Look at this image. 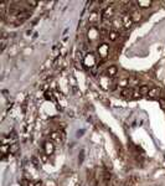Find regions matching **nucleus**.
I'll return each instance as SVG.
<instances>
[{
	"mask_svg": "<svg viewBox=\"0 0 165 186\" xmlns=\"http://www.w3.org/2000/svg\"><path fill=\"white\" fill-rule=\"evenodd\" d=\"M99 35V31L97 29H94V27H92V29H90V31H88V37L91 38V40H94V38H97Z\"/></svg>",
	"mask_w": 165,
	"mask_h": 186,
	"instance_id": "obj_10",
	"label": "nucleus"
},
{
	"mask_svg": "<svg viewBox=\"0 0 165 186\" xmlns=\"http://www.w3.org/2000/svg\"><path fill=\"white\" fill-rule=\"evenodd\" d=\"M35 186H42V182H41V181H36V182H35Z\"/></svg>",
	"mask_w": 165,
	"mask_h": 186,
	"instance_id": "obj_24",
	"label": "nucleus"
},
{
	"mask_svg": "<svg viewBox=\"0 0 165 186\" xmlns=\"http://www.w3.org/2000/svg\"><path fill=\"white\" fill-rule=\"evenodd\" d=\"M43 148H45V154H47V155H52V154H53V151H55L53 143H51V142H46Z\"/></svg>",
	"mask_w": 165,
	"mask_h": 186,
	"instance_id": "obj_3",
	"label": "nucleus"
},
{
	"mask_svg": "<svg viewBox=\"0 0 165 186\" xmlns=\"http://www.w3.org/2000/svg\"><path fill=\"white\" fill-rule=\"evenodd\" d=\"M94 63H96V58H94V56L92 55V53H88L85 58V65L87 67H92Z\"/></svg>",
	"mask_w": 165,
	"mask_h": 186,
	"instance_id": "obj_4",
	"label": "nucleus"
},
{
	"mask_svg": "<svg viewBox=\"0 0 165 186\" xmlns=\"http://www.w3.org/2000/svg\"><path fill=\"white\" fill-rule=\"evenodd\" d=\"M51 140H53V142H57V143H60L62 140V134L60 133V132H53V133H51Z\"/></svg>",
	"mask_w": 165,
	"mask_h": 186,
	"instance_id": "obj_6",
	"label": "nucleus"
},
{
	"mask_svg": "<svg viewBox=\"0 0 165 186\" xmlns=\"http://www.w3.org/2000/svg\"><path fill=\"white\" fill-rule=\"evenodd\" d=\"M47 156H48L47 154H42V155H41V160H42L43 162H47V160H48V159H47Z\"/></svg>",
	"mask_w": 165,
	"mask_h": 186,
	"instance_id": "obj_21",
	"label": "nucleus"
},
{
	"mask_svg": "<svg viewBox=\"0 0 165 186\" xmlns=\"http://www.w3.org/2000/svg\"><path fill=\"white\" fill-rule=\"evenodd\" d=\"M137 5L139 8H143V9H146V8H149L151 5V1L150 0H139L137 1Z\"/></svg>",
	"mask_w": 165,
	"mask_h": 186,
	"instance_id": "obj_7",
	"label": "nucleus"
},
{
	"mask_svg": "<svg viewBox=\"0 0 165 186\" xmlns=\"http://www.w3.org/2000/svg\"><path fill=\"white\" fill-rule=\"evenodd\" d=\"M120 94L123 95V97H132L133 95V91L128 87V88H123L122 92H120Z\"/></svg>",
	"mask_w": 165,
	"mask_h": 186,
	"instance_id": "obj_11",
	"label": "nucleus"
},
{
	"mask_svg": "<svg viewBox=\"0 0 165 186\" xmlns=\"http://www.w3.org/2000/svg\"><path fill=\"white\" fill-rule=\"evenodd\" d=\"M160 93H161V91H160L159 87H153V88H150V91H149L148 95H149L150 98H155V97H159Z\"/></svg>",
	"mask_w": 165,
	"mask_h": 186,
	"instance_id": "obj_5",
	"label": "nucleus"
},
{
	"mask_svg": "<svg viewBox=\"0 0 165 186\" xmlns=\"http://www.w3.org/2000/svg\"><path fill=\"white\" fill-rule=\"evenodd\" d=\"M109 181H111V174H108V172H106L104 174V182L108 185L109 184Z\"/></svg>",
	"mask_w": 165,
	"mask_h": 186,
	"instance_id": "obj_17",
	"label": "nucleus"
},
{
	"mask_svg": "<svg viewBox=\"0 0 165 186\" xmlns=\"http://www.w3.org/2000/svg\"><path fill=\"white\" fill-rule=\"evenodd\" d=\"M45 95H46V99H52V93L51 92H46Z\"/></svg>",
	"mask_w": 165,
	"mask_h": 186,
	"instance_id": "obj_23",
	"label": "nucleus"
},
{
	"mask_svg": "<svg viewBox=\"0 0 165 186\" xmlns=\"http://www.w3.org/2000/svg\"><path fill=\"white\" fill-rule=\"evenodd\" d=\"M122 21H123V25H124V27H125V29H129V27L132 26V24H133L132 16H130L129 14L124 15V16H123V19H122Z\"/></svg>",
	"mask_w": 165,
	"mask_h": 186,
	"instance_id": "obj_2",
	"label": "nucleus"
},
{
	"mask_svg": "<svg viewBox=\"0 0 165 186\" xmlns=\"http://www.w3.org/2000/svg\"><path fill=\"white\" fill-rule=\"evenodd\" d=\"M31 160H32V162H34V165H35V167H38V161H37V159H36V157H32Z\"/></svg>",
	"mask_w": 165,
	"mask_h": 186,
	"instance_id": "obj_22",
	"label": "nucleus"
},
{
	"mask_svg": "<svg viewBox=\"0 0 165 186\" xmlns=\"http://www.w3.org/2000/svg\"><path fill=\"white\" fill-rule=\"evenodd\" d=\"M163 100H165V93H163Z\"/></svg>",
	"mask_w": 165,
	"mask_h": 186,
	"instance_id": "obj_25",
	"label": "nucleus"
},
{
	"mask_svg": "<svg viewBox=\"0 0 165 186\" xmlns=\"http://www.w3.org/2000/svg\"><path fill=\"white\" fill-rule=\"evenodd\" d=\"M128 84H129V80H128V78L119 82V86H122V87H128Z\"/></svg>",
	"mask_w": 165,
	"mask_h": 186,
	"instance_id": "obj_18",
	"label": "nucleus"
},
{
	"mask_svg": "<svg viewBox=\"0 0 165 186\" xmlns=\"http://www.w3.org/2000/svg\"><path fill=\"white\" fill-rule=\"evenodd\" d=\"M107 76H109V77H114L118 73V68H117V66H111V67H108V70H107Z\"/></svg>",
	"mask_w": 165,
	"mask_h": 186,
	"instance_id": "obj_8",
	"label": "nucleus"
},
{
	"mask_svg": "<svg viewBox=\"0 0 165 186\" xmlns=\"http://www.w3.org/2000/svg\"><path fill=\"white\" fill-rule=\"evenodd\" d=\"M133 98H140L141 94H140V92L139 91H133V95H132Z\"/></svg>",
	"mask_w": 165,
	"mask_h": 186,
	"instance_id": "obj_19",
	"label": "nucleus"
},
{
	"mask_svg": "<svg viewBox=\"0 0 165 186\" xmlns=\"http://www.w3.org/2000/svg\"><path fill=\"white\" fill-rule=\"evenodd\" d=\"M96 21H98V14L97 13H92L90 16V22H96Z\"/></svg>",
	"mask_w": 165,
	"mask_h": 186,
	"instance_id": "obj_14",
	"label": "nucleus"
},
{
	"mask_svg": "<svg viewBox=\"0 0 165 186\" xmlns=\"http://www.w3.org/2000/svg\"><path fill=\"white\" fill-rule=\"evenodd\" d=\"M98 53L101 55V57L106 58L109 53V46L107 43H102L101 46H98Z\"/></svg>",
	"mask_w": 165,
	"mask_h": 186,
	"instance_id": "obj_1",
	"label": "nucleus"
},
{
	"mask_svg": "<svg viewBox=\"0 0 165 186\" xmlns=\"http://www.w3.org/2000/svg\"><path fill=\"white\" fill-rule=\"evenodd\" d=\"M118 37V32L117 31H111V32L108 33V38L109 41H116Z\"/></svg>",
	"mask_w": 165,
	"mask_h": 186,
	"instance_id": "obj_13",
	"label": "nucleus"
},
{
	"mask_svg": "<svg viewBox=\"0 0 165 186\" xmlns=\"http://www.w3.org/2000/svg\"><path fill=\"white\" fill-rule=\"evenodd\" d=\"M26 4L29 6H36L37 5V1H34V0H30V1H26Z\"/></svg>",
	"mask_w": 165,
	"mask_h": 186,
	"instance_id": "obj_20",
	"label": "nucleus"
},
{
	"mask_svg": "<svg viewBox=\"0 0 165 186\" xmlns=\"http://www.w3.org/2000/svg\"><path fill=\"white\" fill-rule=\"evenodd\" d=\"M18 151V145L16 144H13V145H10V153L11 154H14V153H16ZM9 153V154H10Z\"/></svg>",
	"mask_w": 165,
	"mask_h": 186,
	"instance_id": "obj_16",
	"label": "nucleus"
},
{
	"mask_svg": "<svg viewBox=\"0 0 165 186\" xmlns=\"http://www.w3.org/2000/svg\"><path fill=\"white\" fill-rule=\"evenodd\" d=\"M140 18H141V15L138 13V11H135L134 14L132 15V20H133V22H137V21H139L140 20Z\"/></svg>",
	"mask_w": 165,
	"mask_h": 186,
	"instance_id": "obj_15",
	"label": "nucleus"
},
{
	"mask_svg": "<svg viewBox=\"0 0 165 186\" xmlns=\"http://www.w3.org/2000/svg\"><path fill=\"white\" fill-rule=\"evenodd\" d=\"M149 91H150V88L146 86V84H144V86H141L140 88H139V92H140V94L141 95H145L149 93Z\"/></svg>",
	"mask_w": 165,
	"mask_h": 186,
	"instance_id": "obj_12",
	"label": "nucleus"
},
{
	"mask_svg": "<svg viewBox=\"0 0 165 186\" xmlns=\"http://www.w3.org/2000/svg\"><path fill=\"white\" fill-rule=\"evenodd\" d=\"M113 13H114V8L107 6V8H104V10H103V16L104 18H111V16L113 15Z\"/></svg>",
	"mask_w": 165,
	"mask_h": 186,
	"instance_id": "obj_9",
	"label": "nucleus"
}]
</instances>
